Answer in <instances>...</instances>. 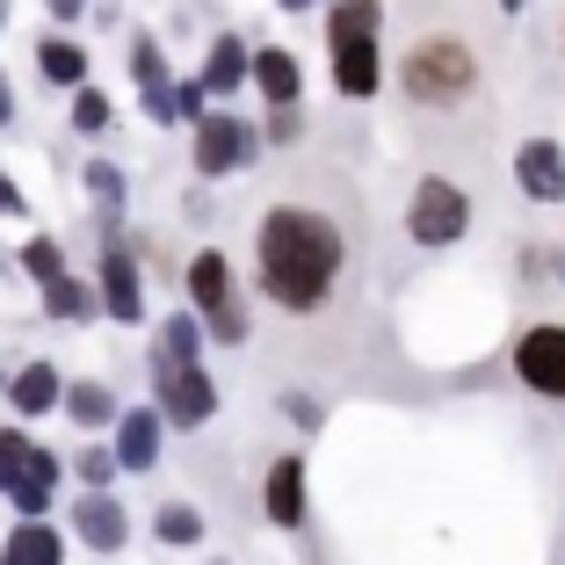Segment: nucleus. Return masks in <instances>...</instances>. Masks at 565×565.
Masks as SVG:
<instances>
[{
  "label": "nucleus",
  "instance_id": "ddd939ff",
  "mask_svg": "<svg viewBox=\"0 0 565 565\" xmlns=\"http://www.w3.org/2000/svg\"><path fill=\"white\" fill-rule=\"evenodd\" d=\"M131 73H138V87H146V109H152V117H160V124L182 117L174 81H167V66H160V44H146V36H138V44H131Z\"/></svg>",
  "mask_w": 565,
  "mask_h": 565
},
{
  "label": "nucleus",
  "instance_id": "e433bc0d",
  "mask_svg": "<svg viewBox=\"0 0 565 565\" xmlns=\"http://www.w3.org/2000/svg\"><path fill=\"white\" fill-rule=\"evenodd\" d=\"M500 8H508V15H515V8H522V0H500Z\"/></svg>",
  "mask_w": 565,
  "mask_h": 565
},
{
  "label": "nucleus",
  "instance_id": "1a4fd4ad",
  "mask_svg": "<svg viewBox=\"0 0 565 565\" xmlns=\"http://www.w3.org/2000/svg\"><path fill=\"white\" fill-rule=\"evenodd\" d=\"M102 312L124 319V327H138V312H146V282H138V268H131L124 247L102 254Z\"/></svg>",
  "mask_w": 565,
  "mask_h": 565
},
{
  "label": "nucleus",
  "instance_id": "72a5a7b5",
  "mask_svg": "<svg viewBox=\"0 0 565 565\" xmlns=\"http://www.w3.org/2000/svg\"><path fill=\"white\" fill-rule=\"evenodd\" d=\"M44 8H51V15H58V22H73V15H81V8H87V0H44Z\"/></svg>",
  "mask_w": 565,
  "mask_h": 565
},
{
  "label": "nucleus",
  "instance_id": "bb28decb",
  "mask_svg": "<svg viewBox=\"0 0 565 565\" xmlns=\"http://www.w3.org/2000/svg\"><path fill=\"white\" fill-rule=\"evenodd\" d=\"M87 189L102 196V211H124V174H117L109 160H95V167H87Z\"/></svg>",
  "mask_w": 565,
  "mask_h": 565
},
{
  "label": "nucleus",
  "instance_id": "473e14b6",
  "mask_svg": "<svg viewBox=\"0 0 565 565\" xmlns=\"http://www.w3.org/2000/svg\"><path fill=\"white\" fill-rule=\"evenodd\" d=\"M15 211H22V189L8 182V174H0V217H15Z\"/></svg>",
  "mask_w": 565,
  "mask_h": 565
},
{
  "label": "nucleus",
  "instance_id": "f03ea898",
  "mask_svg": "<svg viewBox=\"0 0 565 565\" xmlns=\"http://www.w3.org/2000/svg\"><path fill=\"white\" fill-rule=\"evenodd\" d=\"M377 22L384 8L377 0H333V22H327V44H333V87L341 95H377Z\"/></svg>",
  "mask_w": 565,
  "mask_h": 565
},
{
  "label": "nucleus",
  "instance_id": "2f4dec72",
  "mask_svg": "<svg viewBox=\"0 0 565 565\" xmlns=\"http://www.w3.org/2000/svg\"><path fill=\"white\" fill-rule=\"evenodd\" d=\"M298 131H305V124H298V102H276V117H268V138H282V146H290Z\"/></svg>",
  "mask_w": 565,
  "mask_h": 565
},
{
  "label": "nucleus",
  "instance_id": "393cba45",
  "mask_svg": "<svg viewBox=\"0 0 565 565\" xmlns=\"http://www.w3.org/2000/svg\"><path fill=\"white\" fill-rule=\"evenodd\" d=\"M22 268H30L36 282H51V276H66V254H58V239H30V247H22Z\"/></svg>",
  "mask_w": 565,
  "mask_h": 565
},
{
  "label": "nucleus",
  "instance_id": "7c9ffc66",
  "mask_svg": "<svg viewBox=\"0 0 565 565\" xmlns=\"http://www.w3.org/2000/svg\"><path fill=\"white\" fill-rule=\"evenodd\" d=\"M203 95H211L203 81H182V87H174V102H182V117H189V124H203V117H211V109H203Z\"/></svg>",
  "mask_w": 565,
  "mask_h": 565
},
{
  "label": "nucleus",
  "instance_id": "c85d7f7f",
  "mask_svg": "<svg viewBox=\"0 0 565 565\" xmlns=\"http://www.w3.org/2000/svg\"><path fill=\"white\" fill-rule=\"evenodd\" d=\"M203 319H211L217 341H247V312H239V305H217V312H203Z\"/></svg>",
  "mask_w": 565,
  "mask_h": 565
},
{
  "label": "nucleus",
  "instance_id": "20e7f679",
  "mask_svg": "<svg viewBox=\"0 0 565 565\" xmlns=\"http://www.w3.org/2000/svg\"><path fill=\"white\" fill-rule=\"evenodd\" d=\"M465 225H471V196L457 182H443V174H428V182L414 189L406 233H414L420 247H449V239H465Z\"/></svg>",
  "mask_w": 565,
  "mask_h": 565
},
{
  "label": "nucleus",
  "instance_id": "a878e982",
  "mask_svg": "<svg viewBox=\"0 0 565 565\" xmlns=\"http://www.w3.org/2000/svg\"><path fill=\"white\" fill-rule=\"evenodd\" d=\"M22 457H30V435H22V428H0V493H8V486H15Z\"/></svg>",
  "mask_w": 565,
  "mask_h": 565
},
{
  "label": "nucleus",
  "instance_id": "a211bd4d",
  "mask_svg": "<svg viewBox=\"0 0 565 565\" xmlns=\"http://www.w3.org/2000/svg\"><path fill=\"white\" fill-rule=\"evenodd\" d=\"M95 305H102V298L87 290V282H73V276H51V282H44V312L58 319V327H81Z\"/></svg>",
  "mask_w": 565,
  "mask_h": 565
},
{
  "label": "nucleus",
  "instance_id": "6ab92c4d",
  "mask_svg": "<svg viewBox=\"0 0 565 565\" xmlns=\"http://www.w3.org/2000/svg\"><path fill=\"white\" fill-rule=\"evenodd\" d=\"M36 66H44V81L81 87V81H87V51L66 44V36H44V44H36Z\"/></svg>",
  "mask_w": 565,
  "mask_h": 565
},
{
  "label": "nucleus",
  "instance_id": "4c0bfd02",
  "mask_svg": "<svg viewBox=\"0 0 565 565\" xmlns=\"http://www.w3.org/2000/svg\"><path fill=\"white\" fill-rule=\"evenodd\" d=\"M0 565H30V558H0Z\"/></svg>",
  "mask_w": 565,
  "mask_h": 565
},
{
  "label": "nucleus",
  "instance_id": "f3484780",
  "mask_svg": "<svg viewBox=\"0 0 565 565\" xmlns=\"http://www.w3.org/2000/svg\"><path fill=\"white\" fill-rule=\"evenodd\" d=\"M239 81H247V44H239V36H217L211 58H203V87H211V95H233Z\"/></svg>",
  "mask_w": 565,
  "mask_h": 565
},
{
  "label": "nucleus",
  "instance_id": "cd10ccee",
  "mask_svg": "<svg viewBox=\"0 0 565 565\" xmlns=\"http://www.w3.org/2000/svg\"><path fill=\"white\" fill-rule=\"evenodd\" d=\"M73 124H81V131H102V124H109V102H102L95 87H81V95H73Z\"/></svg>",
  "mask_w": 565,
  "mask_h": 565
},
{
  "label": "nucleus",
  "instance_id": "423d86ee",
  "mask_svg": "<svg viewBox=\"0 0 565 565\" xmlns=\"http://www.w3.org/2000/svg\"><path fill=\"white\" fill-rule=\"evenodd\" d=\"M160 414L174 428H203L217 414V384L203 377L196 363H160Z\"/></svg>",
  "mask_w": 565,
  "mask_h": 565
},
{
  "label": "nucleus",
  "instance_id": "f8f14e48",
  "mask_svg": "<svg viewBox=\"0 0 565 565\" xmlns=\"http://www.w3.org/2000/svg\"><path fill=\"white\" fill-rule=\"evenodd\" d=\"M268 522L276 530L305 522V457H276V471H268Z\"/></svg>",
  "mask_w": 565,
  "mask_h": 565
},
{
  "label": "nucleus",
  "instance_id": "9d476101",
  "mask_svg": "<svg viewBox=\"0 0 565 565\" xmlns=\"http://www.w3.org/2000/svg\"><path fill=\"white\" fill-rule=\"evenodd\" d=\"M160 406H131V414L117 420V465L124 471H152V457H160Z\"/></svg>",
  "mask_w": 565,
  "mask_h": 565
},
{
  "label": "nucleus",
  "instance_id": "4468645a",
  "mask_svg": "<svg viewBox=\"0 0 565 565\" xmlns=\"http://www.w3.org/2000/svg\"><path fill=\"white\" fill-rule=\"evenodd\" d=\"M51 486H58V457H51V449H36V443H30V457H22L15 486H8V500H15L22 515H44V508H51Z\"/></svg>",
  "mask_w": 565,
  "mask_h": 565
},
{
  "label": "nucleus",
  "instance_id": "c9c22d12",
  "mask_svg": "<svg viewBox=\"0 0 565 565\" xmlns=\"http://www.w3.org/2000/svg\"><path fill=\"white\" fill-rule=\"evenodd\" d=\"M276 8H312V0H276Z\"/></svg>",
  "mask_w": 565,
  "mask_h": 565
},
{
  "label": "nucleus",
  "instance_id": "7ed1b4c3",
  "mask_svg": "<svg viewBox=\"0 0 565 565\" xmlns=\"http://www.w3.org/2000/svg\"><path fill=\"white\" fill-rule=\"evenodd\" d=\"M471 81H479V66H471V51L457 36H428L406 58V95L414 102H457V95H471Z\"/></svg>",
  "mask_w": 565,
  "mask_h": 565
},
{
  "label": "nucleus",
  "instance_id": "f704fd0d",
  "mask_svg": "<svg viewBox=\"0 0 565 565\" xmlns=\"http://www.w3.org/2000/svg\"><path fill=\"white\" fill-rule=\"evenodd\" d=\"M15 117V95H8V73H0V124Z\"/></svg>",
  "mask_w": 565,
  "mask_h": 565
},
{
  "label": "nucleus",
  "instance_id": "4be33fe9",
  "mask_svg": "<svg viewBox=\"0 0 565 565\" xmlns=\"http://www.w3.org/2000/svg\"><path fill=\"white\" fill-rule=\"evenodd\" d=\"M58 551H66V544H58V530H44V522H22V530L15 536H8V551H0V558H30V565H58Z\"/></svg>",
  "mask_w": 565,
  "mask_h": 565
},
{
  "label": "nucleus",
  "instance_id": "dca6fc26",
  "mask_svg": "<svg viewBox=\"0 0 565 565\" xmlns=\"http://www.w3.org/2000/svg\"><path fill=\"white\" fill-rule=\"evenodd\" d=\"M254 87H262L268 102H298L305 95V73L290 51H254Z\"/></svg>",
  "mask_w": 565,
  "mask_h": 565
},
{
  "label": "nucleus",
  "instance_id": "5701e85b",
  "mask_svg": "<svg viewBox=\"0 0 565 565\" xmlns=\"http://www.w3.org/2000/svg\"><path fill=\"white\" fill-rule=\"evenodd\" d=\"M66 414L81 420V428H102V420H117V392H109V384H73Z\"/></svg>",
  "mask_w": 565,
  "mask_h": 565
},
{
  "label": "nucleus",
  "instance_id": "0eeeda50",
  "mask_svg": "<svg viewBox=\"0 0 565 565\" xmlns=\"http://www.w3.org/2000/svg\"><path fill=\"white\" fill-rule=\"evenodd\" d=\"M515 377L544 399H565V327H530L515 341Z\"/></svg>",
  "mask_w": 565,
  "mask_h": 565
},
{
  "label": "nucleus",
  "instance_id": "ea45409f",
  "mask_svg": "<svg viewBox=\"0 0 565 565\" xmlns=\"http://www.w3.org/2000/svg\"><path fill=\"white\" fill-rule=\"evenodd\" d=\"M0 392H8V377H0Z\"/></svg>",
  "mask_w": 565,
  "mask_h": 565
},
{
  "label": "nucleus",
  "instance_id": "f257e3e1",
  "mask_svg": "<svg viewBox=\"0 0 565 565\" xmlns=\"http://www.w3.org/2000/svg\"><path fill=\"white\" fill-rule=\"evenodd\" d=\"M333 276H341V233L319 211L276 203L262 217V290L282 312H312L333 290Z\"/></svg>",
  "mask_w": 565,
  "mask_h": 565
},
{
  "label": "nucleus",
  "instance_id": "9b49d317",
  "mask_svg": "<svg viewBox=\"0 0 565 565\" xmlns=\"http://www.w3.org/2000/svg\"><path fill=\"white\" fill-rule=\"evenodd\" d=\"M73 530H81L95 551H124V536H131V515H124L109 493H87V500H73Z\"/></svg>",
  "mask_w": 565,
  "mask_h": 565
},
{
  "label": "nucleus",
  "instance_id": "b1692460",
  "mask_svg": "<svg viewBox=\"0 0 565 565\" xmlns=\"http://www.w3.org/2000/svg\"><path fill=\"white\" fill-rule=\"evenodd\" d=\"M152 530H160V544H196V536H203V515L174 500V508H160V522H152Z\"/></svg>",
  "mask_w": 565,
  "mask_h": 565
},
{
  "label": "nucleus",
  "instance_id": "2eb2a0df",
  "mask_svg": "<svg viewBox=\"0 0 565 565\" xmlns=\"http://www.w3.org/2000/svg\"><path fill=\"white\" fill-rule=\"evenodd\" d=\"M189 298H196V312H217V305H233V262H225L217 247L189 262Z\"/></svg>",
  "mask_w": 565,
  "mask_h": 565
},
{
  "label": "nucleus",
  "instance_id": "412c9836",
  "mask_svg": "<svg viewBox=\"0 0 565 565\" xmlns=\"http://www.w3.org/2000/svg\"><path fill=\"white\" fill-rule=\"evenodd\" d=\"M203 333H211V327H196V312H174L160 327V363H196V355H203Z\"/></svg>",
  "mask_w": 565,
  "mask_h": 565
},
{
  "label": "nucleus",
  "instance_id": "aec40b11",
  "mask_svg": "<svg viewBox=\"0 0 565 565\" xmlns=\"http://www.w3.org/2000/svg\"><path fill=\"white\" fill-rule=\"evenodd\" d=\"M58 399H66V392H58V370L51 363H30L15 377V414H51Z\"/></svg>",
  "mask_w": 565,
  "mask_h": 565
},
{
  "label": "nucleus",
  "instance_id": "6e6552de",
  "mask_svg": "<svg viewBox=\"0 0 565 565\" xmlns=\"http://www.w3.org/2000/svg\"><path fill=\"white\" fill-rule=\"evenodd\" d=\"M515 182H522V196H536V203H565V152L551 146V138H530V146L515 152Z\"/></svg>",
  "mask_w": 565,
  "mask_h": 565
},
{
  "label": "nucleus",
  "instance_id": "58836bf2",
  "mask_svg": "<svg viewBox=\"0 0 565 565\" xmlns=\"http://www.w3.org/2000/svg\"><path fill=\"white\" fill-rule=\"evenodd\" d=\"M0 15H8V0H0Z\"/></svg>",
  "mask_w": 565,
  "mask_h": 565
},
{
  "label": "nucleus",
  "instance_id": "c756f323",
  "mask_svg": "<svg viewBox=\"0 0 565 565\" xmlns=\"http://www.w3.org/2000/svg\"><path fill=\"white\" fill-rule=\"evenodd\" d=\"M109 471H117V449H81V479L87 486H102Z\"/></svg>",
  "mask_w": 565,
  "mask_h": 565
},
{
  "label": "nucleus",
  "instance_id": "39448f33",
  "mask_svg": "<svg viewBox=\"0 0 565 565\" xmlns=\"http://www.w3.org/2000/svg\"><path fill=\"white\" fill-rule=\"evenodd\" d=\"M254 146H262V131H254L247 117H225V109H217V117L196 124V174H211V182H217V174L247 167Z\"/></svg>",
  "mask_w": 565,
  "mask_h": 565
}]
</instances>
